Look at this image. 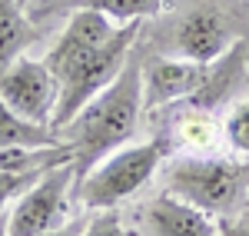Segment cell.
I'll list each match as a JSON object with an SVG mask.
<instances>
[{
    "instance_id": "cell-17",
    "label": "cell",
    "mask_w": 249,
    "mask_h": 236,
    "mask_svg": "<svg viewBox=\"0 0 249 236\" xmlns=\"http://www.w3.org/2000/svg\"><path fill=\"white\" fill-rule=\"evenodd\" d=\"M43 173H47V170H27V173H3V170H0V206H3L7 200H14V197H23Z\"/></svg>"
},
{
    "instance_id": "cell-18",
    "label": "cell",
    "mask_w": 249,
    "mask_h": 236,
    "mask_svg": "<svg viewBox=\"0 0 249 236\" xmlns=\"http://www.w3.org/2000/svg\"><path fill=\"white\" fill-rule=\"evenodd\" d=\"M219 236H249V203L239 206V213H230V217H219Z\"/></svg>"
},
{
    "instance_id": "cell-3",
    "label": "cell",
    "mask_w": 249,
    "mask_h": 236,
    "mask_svg": "<svg viewBox=\"0 0 249 236\" xmlns=\"http://www.w3.org/2000/svg\"><path fill=\"white\" fill-rule=\"evenodd\" d=\"M166 193L210 217H230L249 193V160L176 157L163 173Z\"/></svg>"
},
{
    "instance_id": "cell-10",
    "label": "cell",
    "mask_w": 249,
    "mask_h": 236,
    "mask_svg": "<svg viewBox=\"0 0 249 236\" xmlns=\"http://www.w3.org/2000/svg\"><path fill=\"white\" fill-rule=\"evenodd\" d=\"M146 223L153 236H219V226L213 223L210 213H203L170 193L156 197L146 206Z\"/></svg>"
},
{
    "instance_id": "cell-7",
    "label": "cell",
    "mask_w": 249,
    "mask_h": 236,
    "mask_svg": "<svg viewBox=\"0 0 249 236\" xmlns=\"http://www.w3.org/2000/svg\"><path fill=\"white\" fill-rule=\"evenodd\" d=\"M57 77L50 73L47 63L40 60H27L20 57L10 63V70L0 77V100L20 113L30 123H43L50 127L53 120V107H57Z\"/></svg>"
},
{
    "instance_id": "cell-6",
    "label": "cell",
    "mask_w": 249,
    "mask_h": 236,
    "mask_svg": "<svg viewBox=\"0 0 249 236\" xmlns=\"http://www.w3.org/2000/svg\"><path fill=\"white\" fill-rule=\"evenodd\" d=\"M70 190H73V163H60L47 170L10 210L7 236H43L63 226Z\"/></svg>"
},
{
    "instance_id": "cell-5",
    "label": "cell",
    "mask_w": 249,
    "mask_h": 236,
    "mask_svg": "<svg viewBox=\"0 0 249 236\" xmlns=\"http://www.w3.org/2000/svg\"><path fill=\"white\" fill-rule=\"evenodd\" d=\"M173 140L170 133H160V137L146 140V143H136L126 150H116L103 163H96L93 170L87 173V180L80 183V203L87 210H113L116 203L130 200L136 190H143L153 173L160 170V163L170 157Z\"/></svg>"
},
{
    "instance_id": "cell-9",
    "label": "cell",
    "mask_w": 249,
    "mask_h": 236,
    "mask_svg": "<svg viewBox=\"0 0 249 236\" xmlns=\"http://www.w3.org/2000/svg\"><path fill=\"white\" fill-rule=\"evenodd\" d=\"M113 30H116V23L110 17H103L96 10H73L70 20H67V27H63V34H60V40L53 43V50L47 54L43 63L50 67V73H57L70 60H77L80 54L107 43L113 37Z\"/></svg>"
},
{
    "instance_id": "cell-19",
    "label": "cell",
    "mask_w": 249,
    "mask_h": 236,
    "mask_svg": "<svg viewBox=\"0 0 249 236\" xmlns=\"http://www.w3.org/2000/svg\"><path fill=\"white\" fill-rule=\"evenodd\" d=\"M87 219H90V213L73 217V219H67L63 226H57V230H50V233H43V236H80L83 230H87Z\"/></svg>"
},
{
    "instance_id": "cell-15",
    "label": "cell",
    "mask_w": 249,
    "mask_h": 236,
    "mask_svg": "<svg viewBox=\"0 0 249 236\" xmlns=\"http://www.w3.org/2000/svg\"><path fill=\"white\" fill-rule=\"evenodd\" d=\"M223 137L230 140V146L236 153H246L249 157V100L236 103L226 120H223Z\"/></svg>"
},
{
    "instance_id": "cell-4",
    "label": "cell",
    "mask_w": 249,
    "mask_h": 236,
    "mask_svg": "<svg viewBox=\"0 0 249 236\" xmlns=\"http://www.w3.org/2000/svg\"><path fill=\"white\" fill-rule=\"evenodd\" d=\"M249 37V0H199L173 20L166 47L173 57L213 63Z\"/></svg>"
},
{
    "instance_id": "cell-1",
    "label": "cell",
    "mask_w": 249,
    "mask_h": 236,
    "mask_svg": "<svg viewBox=\"0 0 249 236\" xmlns=\"http://www.w3.org/2000/svg\"><path fill=\"white\" fill-rule=\"evenodd\" d=\"M140 117H143V54L133 47L113 83L100 90L67 127L57 130L60 140L70 143L73 150V190L87 180L96 163H103L133 137Z\"/></svg>"
},
{
    "instance_id": "cell-20",
    "label": "cell",
    "mask_w": 249,
    "mask_h": 236,
    "mask_svg": "<svg viewBox=\"0 0 249 236\" xmlns=\"http://www.w3.org/2000/svg\"><path fill=\"white\" fill-rule=\"evenodd\" d=\"M7 223H10V213L0 210V236H7Z\"/></svg>"
},
{
    "instance_id": "cell-12",
    "label": "cell",
    "mask_w": 249,
    "mask_h": 236,
    "mask_svg": "<svg viewBox=\"0 0 249 236\" xmlns=\"http://www.w3.org/2000/svg\"><path fill=\"white\" fill-rule=\"evenodd\" d=\"M60 10H96L113 23H126V20H146L156 17L163 10V0H47L40 7V14H60Z\"/></svg>"
},
{
    "instance_id": "cell-2",
    "label": "cell",
    "mask_w": 249,
    "mask_h": 236,
    "mask_svg": "<svg viewBox=\"0 0 249 236\" xmlns=\"http://www.w3.org/2000/svg\"><path fill=\"white\" fill-rule=\"evenodd\" d=\"M140 37H143V20H126V23H120L113 30V37L107 40V43L80 54L77 60H70L63 70L53 73L57 87H60L53 120H50L53 130L67 127L100 90H107L113 83L116 73L123 70V63L130 60L133 47L140 43Z\"/></svg>"
},
{
    "instance_id": "cell-8",
    "label": "cell",
    "mask_w": 249,
    "mask_h": 236,
    "mask_svg": "<svg viewBox=\"0 0 249 236\" xmlns=\"http://www.w3.org/2000/svg\"><path fill=\"white\" fill-rule=\"evenodd\" d=\"M206 73H210V63L160 57V54L143 57V110L186 103L206 83Z\"/></svg>"
},
{
    "instance_id": "cell-13",
    "label": "cell",
    "mask_w": 249,
    "mask_h": 236,
    "mask_svg": "<svg viewBox=\"0 0 249 236\" xmlns=\"http://www.w3.org/2000/svg\"><path fill=\"white\" fill-rule=\"evenodd\" d=\"M63 140L53 127L43 123H30L20 113H14L3 100H0V150L10 146H27V150H43V146H60Z\"/></svg>"
},
{
    "instance_id": "cell-11",
    "label": "cell",
    "mask_w": 249,
    "mask_h": 236,
    "mask_svg": "<svg viewBox=\"0 0 249 236\" xmlns=\"http://www.w3.org/2000/svg\"><path fill=\"white\" fill-rule=\"evenodd\" d=\"M43 34L37 30V23L27 20V14L20 10V0H0V77Z\"/></svg>"
},
{
    "instance_id": "cell-14",
    "label": "cell",
    "mask_w": 249,
    "mask_h": 236,
    "mask_svg": "<svg viewBox=\"0 0 249 236\" xmlns=\"http://www.w3.org/2000/svg\"><path fill=\"white\" fill-rule=\"evenodd\" d=\"M176 133H179L183 143H190L196 150H210L213 143H216V137L223 133V127L213 120L210 110H190L186 107L179 113V120H176Z\"/></svg>"
},
{
    "instance_id": "cell-16",
    "label": "cell",
    "mask_w": 249,
    "mask_h": 236,
    "mask_svg": "<svg viewBox=\"0 0 249 236\" xmlns=\"http://www.w3.org/2000/svg\"><path fill=\"white\" fill-rule=\"evenodd\" d=\"M80 236H136V233L123 223V217L116 213V206H113V210H100L96 217L87 219V230Z\"/></svg>"
}]
</instances>
